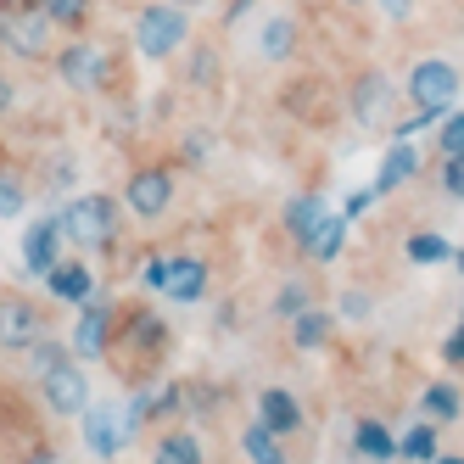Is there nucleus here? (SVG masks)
<instances>
[{"instance_id": "obj_36", "label": "nucleus", "mask_w": 464, "mask_h": 464, "mask_svg": "<svg viewBox=\"0 0 464 464\" xmlns=\"http://www.w3.org/2000/svg\"><path fill=\"white\" fill-rule=\"evenodd\" d=\"M342 314H347V319H363V314H370V296H363V291H347V296H342Z\"/></svg>"}, {"instance_id": "obj_11", "label": "nucleus", "mask_w": 464, "mask_h": 464, "mask_svg": "<svg viewBox=\"0 0 464 464\" xmlns=\"http://www.w3.org/2000/svg\"><path fill=\"white\" fill-rule=\"evenodd\" d=\"M386 107H392V79L386 73H363L347 95V112L358 129H381L386 123Z\"/></svg>"}, {"instance_id": "obj_28", "label": "nucleus", "mask_w": 464, "mask_h": 464, "mask_svg": "<svg viewBox=\"0 0 464 464\" xmlns=\"http://www.w3.org/2000/svg\"><path fill=\"white\" fill-rule=\"evenodd\" d=\"M129 342H140L146 353H162V347H169V336H162V319H157V314H135V319H129Z\"/></svg>"}, {"instance_id": "obj_24", "label": "nucleus", "mask_w": 464, "mask_h": 464, "mask_svg": "<svg viewBox=\"0 0 464 464\" xmlns=\"http://www.w3.org/2000/svg\"><path fill=\"white\" fill-rule=\"evenodd\" d=\"M34 6L51 17V28H84L90 23V0H34Z\"/></svg>"}, {"instance_id": "obj_42", "label": "nucleus", "mask_w": 464, "mask_h": 464, "mask_svg": "<svg viewBox=\"0 0 464 464\" xmlns=\"http://www.w3.org/2000/svg\"><path fill=\"white\" fill-rule=\"evenodd\" d=\"M28 464H62L56 453H28Z\"/></svg>"}, {"instance_id": "obj_35", "label": "nucleus", "mask_w": 464, "mask_h": 464, "mask_svg": "<svg viewBox=\"0 0 464 464\" xmlns=\"http://www.w3.org/2000/svg\"><path fill=\"white\" fill-rule=\"evenodd\" d=\"M208 151H213V140H208V135H190V140H185V162H196V169L208 162Z\"/></svg>"}, {"instance_id": "obj_19", "label": "nucleus", "mask_w": 464, "mask_h": 464, "mask_svg": "<svg viewBox=\"0 0 464 464\" xmlns=\"http://www.w3.org/2000/svg\"><path fill=\"white\" fill-rule=\"evenodd\" d=\"M257 51L269 56V62H285V56L296 51V17H285V12L263 17V28H257Z\"/></svg>"}, {"instance_id": "obj_40", "label": "nucleus", "mask_w": 464, "mask_h": 464, "mask_svg": "<svg viewBox=\"0 0 464 464\" xmlns=\"http://www.w3.org/2000/svg\"><path fill=\"white\" fill-rule=\"evenodd\" d=\"M381 6H386V17H409L414 0H381Z\"/></svg>"}, {"instance_id": "obj_22", "label": "nucleus", "mask_w": 464, "mask_h": 464, "mask_svg": "<svg viewBox=\"0 0 464 464\" xmlns=\"http://www.w3.org/2000/svg\"><path fill=\"white\" fill-rule=\"evenodd\" d=\"M342 241H347V218H330V213H324V224L314 229V241H308L303 252H308L314 263H330V257H342Z\"/></svg>"}, {"instance_id": "obj_16", "label": "nucleus", "mask_w": 464, "mask_h": 464, "mask_svg": "<svg viewBox=\"0 0 464 464\" xmlns=\"http://www.w3.org/2000/svg\"><path fill=\"white\" fill-rule=\"evenodd\" d=\"M330 330H336V314H324V308H303V314H296L291 319V347L296 353H319L324 342H330Z\"/></svg>"}, {"instance_id": "obj_29", "label": "nucleus", "mask_w": 464, "mask_h": 464, "mask_svg": "<svg viewBox=\"0 0 464 464\" xmlns=\"http://www.w3.org/2000/svg\"><path fill=\"white\" fill-rule=\"evenodd\" d=\"M437 146H442V157H464V107H448V112H442Z\"/></svg>"}, {"instance_id": "obj_10", "label": "nucleus", "mask_w": 464, "mask_h": 464, "mask_svg": "<svg viewBox=\"0 0 464 464\" xmlns=\"http://www.w3.org/2000/svg\"><path fill=\"white\" fill-rule=\"evenodd\" d=\"M68 347H73V358H107V347H112V308L90 296V303L79 308V324H73Z\"/></svg>"}, {"instance_id": "obj_25", "label": "nucleus", "mask_w": 464, "mask_h": 464, "mask_svg": "<svg viewBox=\"0 0 464 464\" xmlns=\"http://www.w3.org/2000/svg\"><path fill=\"white\" fill-rule=\"evenodd\" d=\"M241 442H246V453H252V464H285V453H280V437H275V430H269V425H263V420H257V425L246 430V437H241Z\"/></svg>"}, {"instance_id": "obj_5", "label": "nucleus", "mask_w": 464, "mask_h": 464, "mask_svg": "<svg viewBox=\"0 0 464 464\" xmlns=\"http://www.w3.org/2000/svg\"><path fill=\"white\" fill-rule=\"evenodd\" d=\"M51 330L45 308L28 296H0V353H28Z\"/></svg>"}, {"instance_id": "obj_13", "label": "nucleus", "mask_w": 464, "mask_h": 464, "mask_svg": "<svg viewBox=\"0 0 464 464\" xmlns=\"http://www.w3.org/2000/svg\"><path fill=\"white\" fill-rule=\"evenodd\" d=\"M420 174V151H414V140L409 135H397V146L381 157V174H375V196H392L397 185H409Z\"/></svg>"}, {"instance_id": "obj_37", "label": "nucleus", "mask_w": 464, "mask_h": 464, "mask_svg": "<svg viewBox=\"0 0 464 464\" xmlns=\"http://www.w3.org/2000/svg\"><path fill=\"white\" fill-rule=\"evenodd\" d=\"M442 358H448V363H464V319H459V330H453V336L442 342Z\"/></svg>"}, {"instance_id": "obj_12", "label": "nucleus", "mask_w": 464, "mask_h": 464, "mask_svg": "<svg viewBox=\"0 0 464 464\" xmlns=\"http://www.w3.org/2000/svg\"><path fill=\"white\" fill-rule=\"evenodd\" d=\"M162 296H174V303H202L208 296V263L202 257H169V269H162Z\"/></svg>"}, {"instance_id": "obj_14", "label": "nucleus", "mask_w": 464, "mask_h": 464, "mask_svg": "<svg viewBox=\"0 0 464 464\" xmlns=\"http://www.w3.org/2000/svg\"><path fill=\"white\" fill-rule=\"evenodd\" d=\"M257 420L275 430V437H291V430H303V403L285 392V386H269L257 397Z\"/></svg>"}, {"instance_id": "obj_20", "label": "nucleus", "mask_w": 464, "mask_h": 464, "mask_svg": "<svg viewBox=\"0 0 464 464\" xmlns=\"http://www.w3.org/2000/svg\"><path fill=\"white\" fill-rule=\"evenodd\" d=\"M420 409H425V420H430V425H453V420H459V409H464V397H459V386L437 381V386H425Z\"/></svg>"}, {"instance_id": "obj_30", "label": "nucleus", "mask_w": 464, "mask_h": 464, "mask_svg": "<svg viewBox=\"0 0 464 464\" xmlns=\"http://www.w3.org/2000/svg\"><path fill=\"white\" fill-rule=\"evenodd\" d=\"M28 358H34V370H56L62 358H73V347H68V342H51V330H45V336L28 347Z\"/></svg>"}, {"instance_id": "obj_1", "label": "nucleus", "mask_w": 464, "mask_h": 464, "mask_svg": "<svg viewBox=\"0 0 464 464\" xmlns=\"http://www.w3.org/2000/svg\"><path fill=\"white\" fill-rule=\"evenodd\" d=\"M453 102H459V68H453V62H448V56H425V62H414V68H409V107H414V118L397 129V135L414 140V129L437 123Z\"/></svg>"}, {"instance_id": "obj_43", "label": "nucleus", "mask_w": 464, "mask_h": 464, "mask_svg": "<svg viewBox=\"0 0 464 464\" xmlns=\"http://www.w3.org/2000/svg\"><path fill=\"white\" fill-rule=\"evenodd\" d=\"M430 464H464V459H453V453H448V459H442V453H437V459H430Z\"/></svg>"}, {"instance_id": "obj_3", "label": "nucleus", "mask_w": 464, "mask_h": 464, "mask_svg": "<svg viewBox=\"0 0 464 464\" xmlns=\"http://www.w3.org/2000/svg\"><path fill=\"white\" fill-rule=\"evenodd\" d=\"M185 40H190V12L174 6V0H157V6L135 12V51H140L146 62L174 56Z\"/></svg>"}, {"instance_id": "obj_21", "label": "nucleus", "mask_w": 464, "mask_h": 464, "mask_svg": "<svg viewBox=\"0 0 464 464\" xmlns=\"http://www.w3.org/2000/svg\"><path fill=\"white\" fill-rule=\"evenodd\" d=\"M151 464H202V442L190 430H169L157 448H151Z\"/></svg>"}, {"instance_id": "obj_31", "label": "nucleus", "mask_w": 464, "mask_h": 464, "mask_svg": "<svg viewBox=\"0 0 464 464\" xmlns=\"http://www.w3.org/2000/svg\"><path fill=\"white\" fill-rule=\"evenodd\" d=\"M28 208V190H23V179L17 174H0V218H17Z\"/></svg>"}, {"instance_id": "obj_2", "label": "nucleus", "mask_w": 464, "mask_h": 464, "mask_svg": "<svg viewBox=\"0 0 464 464\" xmlns=\"http://www.w3.org/2000/svg\"><path fill=\"white\" fill-rule=\"evenodd\" d=\"M0 51H12L17 62L51 56V17L34 0H0Z\"/></svg>"}, {"instance_id": "obj_26", "label": "nucleus", "mask_w": 464, "mask_h": 464, "mask_svg": "<svg viewBox=\"0 0 464 464\" xmlns=\"http://www.w3.org/2000/svg\"><path fill=\"white\" fill-rule=\"evenodd\" d=\"M397 453H403V459H414V464H430V459H437V425H414L409 430V437L403 442H397Z\"/></svg>"}, {"instance_id": "obj_34", "label": "nucleus", "mask_w": 464, "mask_h": 464, "mask_svg": "<svg viewBox=\"0 0 464 464\" xmlns=\"http://www.w3.org/2000/svg\"><path fill=\"white\" fill-rule=\"evenodd\" d=\"M190 79H196V84H208V79H213V51H208V45L190 56Z\"/></svg>"}, {"instance_id": "obj_45", "label": "nucleus", "mask_w": 464, "mask_h": 464, "mask_svg": "<svg viewBox=\"0 0 464 464\" xmlns=\"http://www.w3.org/2000/svg\"><path fill=\"white\" fill-rule=\"evenodd\" d=\"M453 263H459V275H464V252H453Z\"/></svg>"}, {"instance_id": "obj_8", "label": "nucleus", "mask_w": 464, "mask_h": 464, "mask_svg": "<svg viewBox=\"0 0 464 464\" xmlns=\"http://www.w3.org/2000/svg\"><path fill=\"white\" fill-rule=\"evenodd\" d=\"M56 79L68 84V90H79V95L107 90V56L95 51V45H84V40H73V45L56 51Z\"/></svg>"}, {"instance_id": "obj_4", "label": "nucleus", "mask_w": 464, "mask_h": 464, "mask_svg": "<svg viewBox=\"0 0 464 464\" xmlns=\"http://www.w3.org/2000/svg\"><path fill=\"white\" fill-rule=\"evenodd\" d=\"M62 236L73 246H112L118 241V208L112 196L90 190V196H73L68 208H62Z\"/></svg>"}, {"instance_id": "obj_44", "label": "nucleus", "mask_w": 464, "mask_h": 464, "mask_svg": "<svg viewBox=\"0 0 464 464\" xmlns=\"http://www.w3.org/2000/svg\"><path fill=\"white\" fill-rule=\"evenodd\" d=\"M174 6H185V12H190V6H202V0H174Z\"/></svg>"}, {"instance_id": "obj_6", "label": "nucleus", "mask_w": 464, "mask_h": 464, "mask_svg": "<svg viewBox=\"0 0 464 464\" xmlns=\"http://www.w3.org/2000/svg\"><path fill=\"white\" fill-rule=\"evenodd\" d=\"M40 392L51 414H84L90 409V375L79 370L73 358H62L56 370H40Z\"/></svg>"}, {"instance_id": "obj_39", "label": "nucleus", "mask_w": 464, "mask_h": 464, "mask_svg": "<svg viewBox=\"0 0 464 464\" xmlns=\"http://www.w3.org/2000/svg\"><path fill=\"white\" fill-rule=\"evenodd\" d=\"M162 269H169V257H151V263H146V285H151V291H162Z\"/></svg>"}, {"instance_id": "obj_17", "label": "nucleus", "mask_w": 464, "mask_h": 464, "mask_svg": "<svg viewBox=\"0 0 464 464\" xmlns=\"http://www.w3.org/2000/svg\"><path fill=\"white\" fill-rule=\"evenodd\" d=\"M123 437H129V425H123L112 409H90V420H84V442H90V453L112 459V453L123 448Z\"/></svg>"}, {"instance_id": "obj_18", "label": "nucleus", "mask_w": 464, "mask_h": 464, "mask_svg": "<svg viewBox=\"0 0 464 464\" xmlns=\"http://www.w3.org/2000/svg\"><path fill=\"white\" fill-rule=\"evenodd\" d=\"M319 224H324V196H291L285 202V229H291L296 246H308Z\"/></svg>"}, {"instance_id": "obj_23", "label": "nucleus", "mask_w": 464, "mask_h": 464, "mask_svg": "<svg viewBox=\"0 0 464 464\" xmlns=\"http://www.w3.org/2000/svg\"><path fill=\"white\" fill-rule=\"evenodd\" d=\"M353 448H358L363 459H375V464H386V459L397 453V442L381 430V420H358V425H353Z\"/></svg>"}, {"instance_id": "obj_33", "label": "nucleus", "mask_w": 464, "mask_h": 464, "mask_svg": "<svg viewBox=\"0 0 464 464\" xmlns=\"http://www.w3.org/2000/svg\"><path fill=\"white\" fill-rule=\"evenodd\" d=\"M442 196L464 202V157H442Z\"/></svg>"}, {"instance_id": "obj_38", "label": "nucleus", "mask_w": 464, "mask_h": 464, "mask_svg": "<svg viewBox=\"0 0 464 464\" xmlns=\"http://www.w3.org/2000/svg\"><path fill=\"white\" fill-rule=\"evenodd\" d=\"M370 202H375V185H370V190H353V196H347V218H358Z\"/></svg>"}, {"instance_id": "obj_9", "label": "nucleus", "mask_w": 464, "mask_h": 464, "mask_svg": "<svg viewBox=\"0 0 464 464\" xmlns=\"http://www.w3.org/2000/svg\"><path fill=\"white\" fill-rule=\"evenodd\" d=\"M62 213H45V218H34L28 224V236H23V269L28 275H51L56 263H62Z\"/></svg>"}, {"instance_id": "obj_32", "label": "nucleus", "mask_w": 464, "mask_h": 464, "mask_svg": "<svg viewBox=\"0 0 464 464\" xmlns=\"http://www.w3.org/2000/svg\"><path fill=\"white\" fill-rule=\"evenodd\" d=\"M409 257H414V263H442V257H453V252H448V241H442V236L420 229V236L409 241Z\"/></svg>"}, {"instance_id": "obj_7", "label": "nucleus", "mask_w": 464, "mask_h": 464, "mask_svg": "<svg viewBox=\"0 0 464 464\" xmlns=\"http://www.w3.org/2000/svg\"><path fill=\"white\" fill-rule=\"evenodd\" d=\"M174 202V169H135L123 185V208L135 218H162Z\"/></svg>"}, {"instance_id": "obj_41", "label": "nucleus", "mask_w": 464, "mask_h": 464, "mask_svg": "<svg viewBox=\"0 0 464 464\" xmlns=\"http://www.w3.org/2000/svg\"><path fill=\"white\" fill-rule=\"evenodd\" d=\"M6 107H12V84L0 79V118H6Z\"/></svg>"}, {"instance_id": "obj_15", "label": "nucleus", "mask_w": 464, "mask_h": 464, "mask_svg": "<svg viewBox=\"0 0 464 464\" xmlns=\"http://www.w3.org/2000/svg\"><path fill=\"white\" fill-rule=\"evenodd\" d=\"M45 285H51V296H62V303H90L95 296V275L84 269V263H56V269L45 275Z\"/></svg>"}, {"instance_id": "obj_27", "label": "nucleus", "mask_w": 464, "mask_h": 464, "mask_svg": "<svg viewBox=\"0 0 464 464\" xmlns=\"http://www.w3.org/2000/svg\"><path fill=\"white\" fill-rule=\"evenodd\" d=\"M314 303V285H303V280H285L280 285V296H275V319H296Z\"/></svg>"}]
</instances>
